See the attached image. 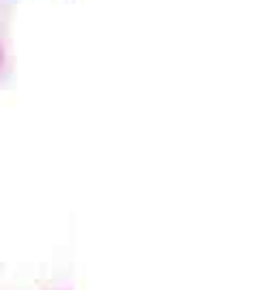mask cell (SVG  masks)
I'll return each instance as SVG.
<instances>
[]
</instances>
